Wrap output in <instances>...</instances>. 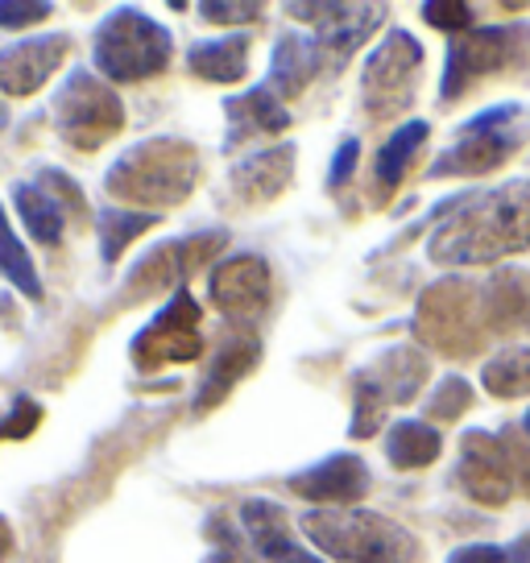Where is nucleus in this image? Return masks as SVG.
<instances>
[{
	"label": "nucleus",
	"mask_w": 530,
	"mask_h": 563,
	"mask_svg": "<svg viewBox=\"0 0 530 563\" xmlns=\"http://www.w3.org/2000/svg\"><path fill=\"white\" fill-rule=\"evenodd\" d=\"M518 253H530V178L468 195L427 241L431 262L456 269L494 265Z\"/></svg>",
	"instance_id": "1"
},
{
	"label": "nucleus",
	"mask_w": 530,
	"mask_h": 563,
	"mask_svg": "<svg viewBox=\"0 0 530 563\" xmlns=\"http://www.w3.org/2000/svg\"><path fill=\"white\" fill-rule=\"evenodd\" d=\"M199 150L183 137H150L129 145L121 158L108 166L104 191L117 199V208L162 211L187 203L199 187Z\"/></svg>",
	"instance_id": "2"
},
{
	"label": "nucleus",
	"mask_w": 530,
	"mask_h": 563,
	"mask_svg": "<svg viewBox=\"0 0 530 563\" xmlns=\"http://www.w3.org/2000/svg\"><path fill=\"white\" fill-rule=\"evenodd\" d=\"M302 534L336 563H419L423 543L402 522L373 510H307L299 518Z\"/></svg>",
	"instance_id": "3"
},
{
	"label": "nucleus",
	"mask_w": 530,
	"mask_h": 563,
	"mask_svg": "<svg viewBox=\"0 0 530 563\" xmlns=\"http://www.w3.org/2000/svg\"><path fill=\"white\" fill-rule=\"evenodd\" d=\"M415 340L440 356H452V361L481 356L489 344L481 282L464 278V274H448V278L431 282L415 307Z\"/></svg>",
	"instance_id": "4"
},
{
	"label": "nucleus",
	"mask_w": 530,
	"mask_h": 563,
	"mask_svg": "<svg viewBox=\"0 0 530 563\" xmlns=\"http://www.w3.org/2000/svg\"><path fill=\"white\" fill-rule=\"evenodd\" d=\"M91 58L108 84H145L170 67L175 37L142 9H117L91 37Z\"/></svg>",
	"instance_id": "5"
},
{
	"label": "nucleus",
	"mask_w": 530,
	"mask_h": 563,
	"mask_svg": "<svg viewBox=\"0 0 530 563\" xmlns=\"http://www.w3.org/2000/svg\"><path fill=\"white\" fill-rule=\"evenodd\" d=\"M51 124L58 141L71 145L75 154H96L124 129V104L108 79L88 67H75L63 79V88L54 91Z\"/></svg>",
	"instance_id": "6"
},
{
	"label": "nucleus",
	"mask_w": 530,
	"mask_h": 563,
	"mask_svg": "<svg viewBox=\"0 0 530 563\" xmlns=\"http://www.w3.org/2000/svg\"><path fill=\"white\" fill-rule=\"evenodd\" d=\"M431 365L419 349H386L382 356H373L365 369L353 373V422L349 435L353 440H373L386 422L389 406H407L419 398V389L427 386Z\"/></svg>",
	"instance_id": "7"
},
{
	"label": "nucleus",
	"mask_w": 530,
	"mask_h": 563,
	"mask_svg": "<svg viewBox=\"0 0 530 563\" xmlns=\"http://www.w3.org/2000/svg\"><path fill=\"white\" fill-rule=\"evenodd\" d=\"M530 58V30L527 25H473L468 34H456L448 42L443 58V88L440 104H460L481 79H494L506 70H518Z\"/></svg>",
	"instance_id": "8"
},
{
	"label": "nucleus",
	"mask_w": 530,
	"mask_h": 563,
	"mask_svg": "<svg viewBox=\"0 0 530 563\" xmlns=\"http://www.w3.org/2000/svg\"><path fill=\"white\" fill-rule=\"evenodd\" d=\"M423 70V42L410 30H389L361 70V108L369 121H394L415 104Z\"/></svg>",
	"instance_id": "9"
},
{
	"label": "nucleus",
	"mask_w": 530,
	"mask_h": 563,
	"mask_svg": "<svg viewBox=\"0 0 530 563\" xmlns=\"http://www.w3.org/2000/svg\"><path fill=\"white\" fill-rule=\"evenodd\" d=\"M203 352V311L183 286L162 302L154 319L129 340V356L142 373H158L166 365H191Z\"/></svg>",
	"instance_id": "10"
},
{
	"label": "nucleus",
	"mask_w": 530,
	"mask_h": 563,
	"mask_svg": "<svg viewBox=\"0 0 530 563\" xmlns=\"http://www.w3.org/2000/svg\"><path fill=\"white\" fill-rule=\"evenodd\" d=\"M522 108L518 104H497L485 108L481 117L460 129L456 145H448L440 158L431 162L427 178H481L494 175L497 166H506L510 154L518 150V133H514V117Z\"/></svg>",
	"instance_id": "11"
},
{
	"label": "nucleus",
	"mask_w": 530,
	"mask_h": 563,
	"mask_svg": "<svg viewBox=\"0 0 530 563\" xmlns=\"http://www.w3.org/2000/svg\"><path fill=\"white\" fill-rule=\"evenodd\" d=\"M224 245H229V232L224 229L191 232V236L154 245L142 262L129 269L121 307H133V302L150 299V295H166V290L175 295V290H183V282L191 278L195 269H203L208 262H216V253Z\"/></svg>",
	"instance_id": "12"
},
{
	"label": "nucleus",
	"mask_w": 530,
	"mask_h": 563,
	"mask_svg": "<svg viewBox=\"0 0 530 563\" xmlns=\"http://www.w3.org/2000/svg\"><path fill=\"white\" fill-rule=\"evenodd\" d=\"M208 295H212V307L229 323H257V319L269 311L274 302V269L265 257L257 253H236V257H224V262L212 265L208 274Z\"/></svg>",
	"instance_id": "13"
},
{
	"label": "nucleus",
	"mask_w": 530,
	"mask_h": 563,
	"mask_svg": "<svg viewBox=\"0 0 530 563\" xmlns=\"http://www.w3.org/2000/svg\"><path fill=\"white\" fill-rule=\"evenodd\" d=\"M286 13L316 25V42L328 63H344L349 54H356L389 18L386 4H323V0L319 4L295 0L286 4Z\"/></svg>",
	"instance_id": "14"
},
{
	"label": "nucleus",
	"mask_w": 530,
	"mask_h": 563,
	"mask_svg": "<svg viewBox=\"0 0 530 563\" xmlns=\"http://www.w3.org/2000/svg\"><path fill=\"white\" fill-rule=\"evenodd\" d=\"M456 485L468 501L477 506H489V510H501L510 506L514 497V476H510V460H506V448H501V435L497 431H464L460 435V464H456Z\"/></svg>",
	"instance_id": "15"
},
{
	"label": "nucleus",
	"mask_w": 530,
	"mask_h": 563,
	"mask_svg": "<svg viewBox=\"0 0 530 563\" xmlns=\"http://www.w3.org/2000/svg\"><path fill=\"white\" fill-rule=\"evenodd\" d=\"M286 485L302 501H316V510H344V506H356L373 489V476L369 464L356 452H336V456L295 473Z\"/></svg>",
	"instance_id": "16"
},
{
	"label": "nucleus",
	"mask_w": 530,
	"mask_h": 563,
	"mask_svg": "<svg viewBox=\"0 0 530 563\" xmlns=\"http://www.w3.org/2000/svg\"><path fill=\"white\" fill-rule=\"evenodd\" d=\"M71 51H75L71 34H42L4 46L0 51V91L4 96H18V100L34 96V91L46 88V79L67 63Z\"/></svg>",
	"instance_id": "17"
},
{
	"label": "nucleus",
	"mask_w": 530,
	"mask_h": 563,
	"mask_svg": "<svg viewBox=\"0 0 530 563\" xmlns=\"http://www.w3.org/2000/svg\"><path fill=\"white\" fill-rule=\"evenodd\" d=\"M295 162H299V150H295L290 141H286V145L257 150V154H249V158H241V162H232V170H229L232 199L245 203V208L274 203V199L295 183Z\"/></svg>",
	"instance_id": "18"
},
{
	"label": "nucleus",
	"mask_w": 530,
	"mask_h": 563,
	"mask_svg": "<svg viewBox=\"0 0 530 563\" xmlns=\"http://www.w3.org/2000/svg\"><path fill=\"white\" fill-rule=\"evenodd\" d=\"M262 365V340L253 332H236L224 335L220 349H216V361L208 365L203 382H199V394H195V415H208L216 406L229 398L232 389L245 382L249 373Z\"/></svg>",
	"instance_id": "19"
},
{
	"label": "nucleus",
	"mask_w": 530,
	"mask_h": 563,
	"mask_svg": "<svg viewBox=\"0 0 530 563\" xmlns=\"http://www.w3.org/2000/svg\"><path fill=\"white\" fill-rule=\"evenodd\" d=\"M489 335H530V269L497 265L489 282H481Z\"/></svg>",
	"instance_id": "20"
},
{
	"label": "nucleus",
	"mask_w": 530,
	"mask_h": 563,
	"mask_svg": "<svg viewBox=\"0 0 530 563\" xmlns=\"http://www.w3.org/2000/svg\"><path fill=\"white\" fill-rule=\"evenodd\" d=\"M323 51H319L316 37L307 34H283L274 42V58H269V79H265V88L274 91L278 100H295L302 91L311 88V79H316L319 70H323Z\"/></svg>",
	"instance_id": "21"
},
{
	"label": "nucleus",
	"mask_w": 530,
	"mask_h": 563,
	"mask_svg": "<svg viewBox=\"0 0 530 563\" xmlns=\"http://www.w3.org/2000/svg\"><path fill=\"white\" fill-rule=\"evenodd\" d=\"M224 117H229V150H236L241 141H253V137H278L286 133V124H290V112L286 104L274 96V91L265 88H249L241 96H229L224 100Z\"/></svg>",
	"instance_id": "22"
},
{
	"label": "nucleus",
	"mask_w": 530,
	"mask_h": 563,
	"mask_svg": "<svg viewBox=\"0 0 530 563\" xmlns=\"http://www.w3.org/2000/svg\"><path fill=\"white\" fill-rule=\"evenodd\" d=\"M241 530H245L249 547L269 563H290L302 551L290 534V514L269 497H253L241 506Z\"/></svg>",
	"instance_id": "23"
},
{
	"label": "nucleus",
	"mask_w": 530,
	"mask_h": 563,
	"mask_svg": "<svg viewBox=\"0 0 530 563\" xmlns=\"http://www.w3.org/2000/svg\"><path fill=\"white\" fill-rule=\"evenodd\" d=\"M427 137H431V124L415 117V121L398 124V129L386 137V145L377 150V170H373V178H377V199H382V203L407 183L410 162H415V154L423 150Z\"/></svg>",
	"instance_id": "24"
},
{
	"label": "nucleus",
	"mask_w": 530,
	"mask_h": 563,
	"mask_svg": "<svg viewBox=\"0 0 530 563\" xmlns=\"http://www.w3.org/2000/svg\"><path fill=\"white\" fill-rule=\"evenodd\" d=\"M187 67L208 84H241L249 75V37L229 34L216 42H195L187 51Z\"/></svg>",
	"instance_id": "25"
},
{
	"label": "nucleus",
	"mask_w": 530,
	"mask_h": 563,
	"mask_svg": "<svg viewBox=\"0 0 530 563\" xmlns=\"http://www.w3.org/2000/svg\"><path fill=\"white\" fill-rule=\"evenodd\" d=\"M443 452V435L423 419H402L386 431V460L398 473H415L435 464Z\"/></svg>",
	"instance_id": "26"
},
{
	"label": "nucleus",
	"mask_w": 530,
	"mask_h": 563,
	"mask_svg": "<svg viewBox=\"0 0 530 563\" xmlns=\"http://www.w3.org/2000/svg\"><path fill=\"white\" fill-rule=\"evenodd\" d=\"M13 208H18V216L25 220V229H30V236H34L37 245H46V249L63 245L71 220L63 216V208H58L37 183H18V187H13Z\"/></svg>",
	"instance_id": "27"
},
{
	"label": "nucleus",
	"mask_w": 530,
	"mask_h": 563,
	"mask_svg": "<svg viewBox=\"0 0 530 563\" xmlns=\"http://www.w3.org/2000/svg\"><path fill=\"white\" fill-rule=\"evenodd\" d=\"M0 278L9 282V286H18L30 302L46 299L42 278H37L34 257H30V253H25V245L18 241V232H13V224H9V211H4V203H0Z\"/></svg>",
	"instance_id": "28"
},
{
	"label": "nucleus",
	"mask_w": 530,
	"mask_h": 563,
	"mask_svg": "<svg viewBox=\"0 0 530 563\" xmlns=\"http://www.w3.org/2000/svg\"><path fill=\"white\" fill-rule=\"evenodd\" d=\"M481 386L501 402L530 394V349H506L481 365Z\"/></svg>",
	"instance_id": "29"
},
{
	"label": "nucleus",
	"mask_w": 530,
	"mask_h": 563,
	"mask_svg": "<svg viewBox=\"0 0 530 563\" xmlns=\"http://www.w3.org/2000/svg\"><path fill=\"white\" fill-rule=\"evenodd\" d=\"M158 224V216L154 211H133V208H104L96 216V232H100V253H104V262L112 265L121 257L124 249L133 245L137 236Z\"/></svg>",
	"instance_id": "30"
},
{
	"label": "nucleus",
	"mask_w": 530,
	"mask_h": 563,
	"mask_svg": "<svg viewBox=\"0 0 530 563\" xmlns=\"http://www.w3.org/2000/svg\"><path fill=\"white\" fill-rule=\"evenodd\" d=\"M203 539L212 547V563H253V547H249L245 530L232 522L224 510L208 514V522H203Z\"/></svg>",
	"instance_id": "31"
},
{
	"label": "nucleus",
	"mask_w": 530,
	"mask_h": 563,
	"mask_svg": "<svg viewBox=\"0 0 530 563\" xmlns=\"http://www.w3.org/2000/svg\"><path fill=\"white\" fill-rule=\"evenodd\" d=\"M473 402H477V394H473V386L464 382V377H443L440 386H435V394L427 398L423 406V422H456L460 415H468L473 410Z\"/></svg>",
	"instance_id": "32"
},
{
	"label": "nucleus",
	"mask_w": 530,
	"mask_h": 563,
	"mask_svg": "<svg viewBox=\"0 0 530 563\" xmlns=\"http://www.w3.org/2000/svg\"><path fill=\"white\" fill-rule=\"evenodd\" d=\"M37 187L63 208V216H67L71 224H88L91 220L88 195H84V187H79L71 175H63V170H42V175H37Z\"/></svg>",
	"instance_id": "33"
},
{
	"label": "nucleus",
	"mask_w": 530,
	"mask_h": 563,
	"mask_svg": "<svg viewBox=\"0 0 530 563\" xmlns=\"http://www.w3.org/2000/svg\"><path fill=\"white\" fill-rule=\"evenodd\" d=\"M419 18L431 25V30H443V34H468L473 30V4H460V0H427L419 9Z\"/></svg>",
	"instance_id": "34"
},
{
	"label": "nucleus",
	"mask_w": 530,
	"mask_h": 563,
	"mask_svg": "<svg viewBox=\"0 0 530 563\" xmlns=\"http://www.w3.org/2000/svg\"><path fill=\"white\" fill-rule=\"evenodd\" d=\"M501 448H506V460H510V476H514V493L530 497V440L522 435V427H501Z\"/></svg>",
	"instance_id": "35"
},
{
	"label": "nucleus",
	"mask_w": 530,
	"mask_h": 563,
	"mask_svg": "<svg viewBox=\"0 0 530 563\" xmlns=\"http://www.w3.org/2000/svg\"><path fill=\"white\" fill-rule=\"evenodd\" d=\"M42 415H46V410H42L34 398L21 394L18 402L9 406V415L0 419V440H30L37 427H42Z\"/></svg>",
	"instance_id": "36"
},
{
	"label": "nucleus",
	"mask_w": 530,
	"mask_h": 563,
	"mask_svg": "<svg viewBox=\"0 0 530 563\" xmlns=\"http://www.w3.org/2000/svg\"><path fill=\"white\" fill-rule=\"evenodd\" d=\"M265 4L257 0H203L199 4V18L220 21V25H245V21H262Z\"/></svg>",
	"instance_id": "37"
},
{
	"label": "nucleus",
	"mask_w": 530,
	"mask_h": 563,
	"mask_svg": "<svg viewBox=\"0 0 530 563\" xmlns=\"http://www.w3.org/2000/svg\"><path fill=\"white\" fill-rule=\"evenodd\" d=\"M46 18H54V9L42 0H0V30H30Z\"/></svg>",
	"instance_id": "38"
},
{
	"label": "nucleus",
	"mask_w": 530,
	"mask_h": 563,
	"mask_svg": "<svg viewBox=\"0 0 530 563\" xmlns=\"http://www.w3.org/2000/svg\"><path fill=\"white\" fill-rule=\"evenodd\" d=\"M356 158H361V141L356 137H344L336 145V158H332V170H328V187L332 191H340L349 178H353V170H356Z\"/></svg>",
	"instance_id": "39"
},
{
	"label": "nucleus",
	"mask_w": 530,
	"mask_h": 563,
	"mask_svg": "<svg viewBox=\"0 0 530 563\" xmlns=\"http://www.w3.org/2000/svg\"><path fill=\"white\" fill-rule=\"evenodd\" d=\"M448 563H514L510 547H497V543H468L448 551Z\"/></svg>",
	"instance_id": "40"
},
{
	"label": "nucleus",
	"mask_w": 530,
	"mask_h": 563,
	"mask_svg": "<svg viewBox=\"0 0 530 563\" xmlns=\"http://www.w3.org/2000/svg\"><path fill=\"white\" fill-rule=\"evenodd\" d=\"M13 555V527H9V518H0V563Z\"/></svg>",
	"instance_id": "41"
},
{
	"label": "nucleus",
	"mask_w": 530,
	"mask_h": 563,
	"mask_svg": "<svg viewBox=\"0 0 530 563\" xmlns=\"http://www.w3.org/2000/svg\"><path fill=\"white\" fill-rule=\"evenodd\" d=\"M510 555H514V563H530V530L510 547Z\"/></svg>",
	"instance_id": "42"
},
{
	"label": "nucleus",
	"mask_w": 530,
	"mask_h": 563,
	"mask_svg": "<svg viewBox=\"0 0 530 563\" xmlns=\"http://www.w3.org/2000/svg\"><path fill=\"white\" fill-rule=\"evenodd\" d=\"M13 311H18V299L13 295H0V319H9Z\"/></svg>",
	"instance_id": "43"
},
{
	"label": "nucleus",
	"mask_w": 530,
	"mask_h": 563,
	"mask_svg": "<svg viewBox=\"0 0 530 563\" xmlns=\"http://www.w3.org/2000/svg\"><path fill=\"white\" fill-rule=\"evenodd\" d=\"M290 563H323V560H319L316 551H299V555H295Z\"/></svg>",
	"instance_id": "44"
},
{
	"label": "nucleus",
	"mask_w": 530,
	"mask_h": 563,
	"mask_svg": "<svg viewBox=\"0 0 530 563\" xmlns=\"http://www.w3.org/2000/svg\"><path fill=\"white\" fill-rule=\"evenodd\" d=\"M4 129H9V108L0 104V133H4Z\"/></svg>",
	"instance_id": "45"
},
{
	"label": "nucleus",
	"mask_w": 530,
	"mask_h": 563,
	"mask_svg": "<svg viewBox=\"0 0 530 563\" xmlns=\"http://www.w3.org/2000/svg\"><path fill=\"white\" fill-rule=\"evenodd\" d=\"M518 427H522V435H527V440H530V410H527V419L518 422Z\"/></svg>",
	"instance_id": "46"
}]
</instances>
